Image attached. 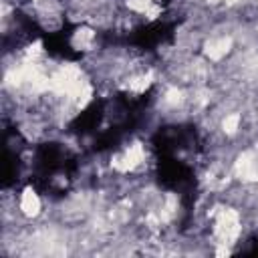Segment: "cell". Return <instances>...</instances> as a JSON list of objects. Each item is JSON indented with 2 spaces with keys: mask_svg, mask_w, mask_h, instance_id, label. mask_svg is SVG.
<instances>
[{
  "mask_svg": "<svg viewBox=\"0 0 258 258\" xmlns=\"http://www.w3.org/2000/svg\"><path fill=\"white\" fill-rule=\"evenodd\" d=\"M234 173L242 179V183H258V153H240L234 161Z\"/></svg>",
  "mask_w": 258,
  "mask_h": 258,
  "instance_id": "1",
  "label": "cell"
},
{
  "mask_svg": "<svg viewBox=\"0 0 258 258\" xmlns=\"http://www.w3.org/2000/svg\"><path fill=\"white\" fill-rule=\"evenodd\" d=\"M232 50V36H216V38H210L206 44H204V54L206 58L210 60H222L228 52Z\"/></svg>",
  "mask_w": 258,
  "mask_h": 258,
  "instance_id": "2",
  "label": "cell"
},
{
  "mask_svg": "<svg viewBox=\"0 0 258 258\" xmlns=\"http://www.w3.org/2000/svg\"><path fill=\"white\" fill-rule=\"evenodd\" d=\"M18 206H20V212H22L26 218H34V216H38V214H40V208H42L40 198H38V194H36L32 187H26V189L20 194V202H18Z\"/></svg>",
  "mask_w": 258,
  "mask_h": 258,
  "instance_id": "3",
  "label": "cell"
},
{
  "mask_svg": "<svg viewBox=\"0 0 258 258\" xmlns=\"http://www.w3.org/2000/svg\"><path fill=\"white\" fill-rule=\"evenodd\" d=\"M71 42H73V46H75V48H79V50H81V48H83V50L93 48V44H95V30H93V28H89V26L77 28V30L73 32Z\"/></svg>",
  "mask_w": 258,
  "mask_h": 258,
  "instance_id": "4",
  "label": "cell"
},
{
  "mask_svg": "<svg viewBox=\"0 0 258 258\" xmlns=\"http://www.w3.org/2000/svg\"><path fill=\"white\" fill-rule=\"evenodd\" d=\"M240 123H242V115L240 113H230L222 119V129L226 135H236L238 129H240Z\"/></svg>",
  "mask_w": 258,
  "mask_h": 258,
  "instance_id": "5",
  "label": "cell"
},
{
  "mask_svg": "<svg viewBox=\"0 0 258 258\" xmlns=\"http://www.w3.org/2000/svg\"><path fill=\"white\" fill-rule=\"evenodd\" d=\"M212 2H218V0H212Z\"/></svg>",
  "mask_w": 258,
  "mask_h": 258,
  "instance_id": "6",
  "label": "cell"
}]
</instances>
